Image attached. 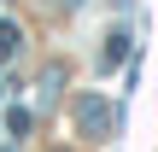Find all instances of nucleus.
<instances>
[{"label":"nucleus","instance_id":"1","mask_svg":"<svg viewBox=\"0 0 158 152\" xmlns=\"http://www.w3.org/2000/svg\"><path fill=\"white\" fill-rule=\"evenodd\" d=\"M18 41H23V35H18V23H12V18H0V64L18 53Z\"/></svg>","mask_w":158,"mask_h":152}]
</instances>
